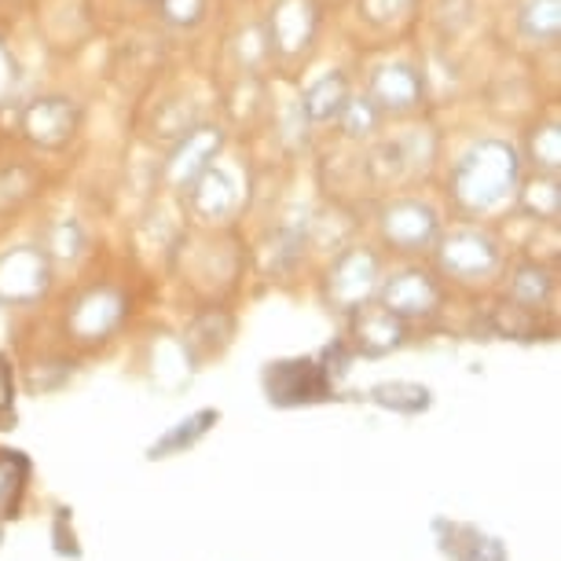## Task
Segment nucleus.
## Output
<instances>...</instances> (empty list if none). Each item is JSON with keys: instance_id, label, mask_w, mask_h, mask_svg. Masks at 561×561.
<instances>
[{"instance_id": "nucleus-24", "label": "nucleus", "mask_w": 561, "mask_h": 561, "mask_svg": "<svg viewBox=\"0 0 561 561\" xmlns=\"http://www.w3.org/2000/svg\"><path fill=\"white\" fill-rule=\"evenodd\" d=\"M209 422H217V411H198V415H192L187 422H180L173 433H165V437L151 448V455L154 459H162V455H169V451H180L184 444H195L209 430Z\"/></svg>"}, {"instance_id": "nucleus-2", "label": "nucleus", "mask_w": 561, "mask_h": 561, "mask_svg": "<svg viewBox=\"0 0 561 561\" xmlns=\"http://www.w3.org/2000/svg\"><path fill=\"white\" fill-rule=\"evenodd\" d=\"M320 34V4L316 0H275L264 19V41L279 59H301Z\"/></svg>"}, {"instance_id": "nucleus-9", "label": "nucleus", "mask_w": 561, "mask_h": 561, "mask_svg": "<svg viewBox=\"0 0 561 561\" xmlns=\"http://www.w3.org/2000/svg\"><path fill=\"white\" fill-rule=\"evenodd\" d=\"M264 386H268L272 404L290 408V404H309V400H323L327 389H331V375L316 359H283V364L268 367Z\"/></svg>"}, {"instance_id": "nucleus-10", "label": "nucleus", "mask_w": 561, "mask_h": 561, "mask_svg": "<svg viewBox=\"0 0 561 561\" xmlns=\"http://www.w3.org/2000/svg\"><path fill=\"white\" fill-rule=\"evenodd\" d=\"M426 96V84H422V73L411 67V62H386L370 73L367 84V100L382 111V118H400V114H411Z\"/></svg>"}, {"instance_id": "nucleus-15", "label": "nucleus", "mask_w": 561, "mask_h": 561, "mask_svg": "<svg viewBox=\"0 0 561 561\" xmlns=\"http://www.w3.org/2000/svg\"><path fill=\"white\" fill-rule=\"evenodd\" d=\"M348 78L342 70H323L309 89L301 92V114L309 125H327V122H337V114L348 103Z\"/></svg>"}, {"instance_id": "nucleus-20", "label": "nucleus", "mask_w": 561, "mask_h": 561, "mask_svg": "<svg viewBox=\"0 0 561 561\" xmlns=\"http://www.w3.org/2000/svg\"><path fill=\"white\" fill-rule=\"evenodd\" d=\"M550 290H554V279H550L543 264H522L511 279V298L514 305H525V309H539L550 298Z\"/></svg>"}, {"instance_id": "nucleus-3", "label": "nucleus", "mask_w": 561, "mask_h": 561, "mask_svg": "<svg viewBox=\"0 0 561 561\" xmlns=\"http://www.w3.org/2000/svg\"><path fill=\"white\" fill-rule=\"evenodd\" d=\"M19 129L41 151H62L81 129V107L70 96H37L23 107Z\"/></svg>"}, {"instance_id": "nucleus-26", "label": "nucleus", "mask_w": 561, "mask_h": 561, "mask_svg": "<svg viewBox=\"0 0 561 561\" xmlns=\"http://www.w3.org/2000/svg\"><path fill=\"white\" fill-rule=\"evenodd\" d=\"M34 192V176L26 173V169H0V214H8L12 206H19L23 198H30Z\"/></svg>"}, {"instance_id": "nucleus-4", "label": "nucleus", "mask_w": 561, "mask_h": 561, "mask_svg": "<svg viewBox=\"0 0 561 561\" xmlns=\"http://www.w3.org/2000/svg\"><path fill=\"white\" fill-rule=\"evenodd\" d=\"M51 287V257L37 247H12L0 253V301L34 305Z\"/></svg>"}, {"instance_id": "nucleus-29", "label": "nucleus", "mask_w": 561, "mask_h": 561, "mask_svg": "<svg viewBox=\"0 0 561 561\" xmlns=\"http://www.w3.org/2000/svg\"><path fill=\"white\" fill-rule=\"evenodd\" d=\"M473 561H503V547L495 539H478L473 547Z\"/></svg>"}, {"instance_id": "nucleus-8", "label": "nucleus", "mask_w": 561, "mask_h": 561, "mask_svg": "<svg viewBox=\"0 0 561 561\" xmlns=\"http://www.w3.org/2000/svg\"><path fill=\"white\" fill-rule=\"evenodd\" d=\"M378 290V257L364 247L345 250L342 257L334 261L331 275H327V294L337 309H359L367 305L370 294Z\"/></svg>"}, {"instance_id": "nucleus-6", "label": "nucleus", "mask_w": 561, "mask_h": 561, "mask_svg": "<svg viewBox=\"0 0 561 561\" xmlns=\"http://www.w3.org/2000/svg\"><path fill=\"white\" fill-rule=\"evenodd\" d=\"M378 225H382V239L389 247L404 253H422L440 239L437 209L430 203H419V198H397V203H389L378 214Z\"/></svg>"}, {"instance_id": "nucleus-16", "label": "nucleus", "mask_w": 561, "mask_h": 561, "mask_svg": "<svg viewBox=\"0 0 561 561\" xmlns=\"http://www.w3.org/2000/svg\"><path fill=\"white\" fill-rule=\"evenodd\" d=\"M517 34L528 45H558L561 37V0H525L517 8Z\"/></svg>"}, {"instance_id": "nucleus-1", "label": "nucleus", "mask_w": 561, "mask_h": 561, "mask_svg": "<svg viewBox=\"0 0 561 561\" xmlns=\"http://www.w3.org/2000/svg\"><path fill=\"white\" fill-rule=\"evenodd\" d=\"M522 184V154L500 136H484L459 154L451 169V198L466 214H492L511 203Z\"/></svg>"}, {"instance_id": "nucleus-17", "label": "nucleus", "mask_w": 561, "mask_h": 561, "mask_svg": "<svg viewBox=\"0 0 561 561\" xmlns=\"http://www.w3.org/2000/svg\"><path fill=\"white\" fill-rule=\"evenodd\" d=\"M517 206L525 209L533 220H543V225H554L561 217V184L558 176L550 173H536L533 180L517 184Z\"/></svg>"}, {"instance_id": "nucleus-25", "label": "nucleus", "mask_w": 561, "mask_h": 561, "mask_svg": "<svg viewBox=\"0 0 561 561\" xmlns=\"http://www.w3.org/2000/svg\"><path fill=\"white\" fill-rule=\"evenodd\" d=\"M419 0H359V15L364 23L378 26V30H389V26H400L404 19L415 12Z\"/></svg>"}, {"instance_id": "nucleus-21", "label": "nucleus", "mask_w": 561, "mask_h": 561, "mask_svg": "<svg viewBox=\"0 0 561 561\" xmlns=\"http://www.w3.org/2000/svg\"><path fill=\"white\" fill-rule=\"evenodd\" d=\"M337 122H342L345 136H353V140H367V136H375L378 129H382L386 118L367 96H348L342 114H337Z\"/></svg>"}, {"instance_id": "nucleus-12", "label": "nucleus", "mask_w": 561, "mask_h": 561, "mask_svg": "<svg viewBox=\"0 0 561 561\" xmlns=\"http://www.w3.org/2000/svg\"><path fill=\"white\" fill-rule=\"evenodd\" d=\"M122 312H125L122 294L111 287H100V290H89L78 305H73L70 327H73V334L84 337V342H100V337H107L114 327H118Z\"/></svg>"}, {"instance_id": "nucleus-28", "label": "nucleus", "mask_w": 561, "mask_h": 561, "mask_svg": "<svg viewBox=\"0 0 561 561\" xmlns=\"http://www.w3.org/2000/svg\"><path fill=\"white\" fill-rule=\"evenodd\" d=\"M15 400V382H12V364L0 359V411H8Z\"/></svg>"}, {"instance_id": "nucleus-23", "label": "nucleus", "mask_w": 561, "mask_h": 561, "mask_svg": "<svg viewBox=\"0 0 561 561\" xmlns=\"http://www.w3.org/2000/svg\"><path fill=\"white\" fill-rule=\"evenodd\" d=\"M158 19L169 30H195L203 26V19L209 12V0H154Z\"/></svg>"}, {"instance_id": "nucleus-19", "label": "nucleus", "mask_w": 561, "mask_h": 561, "mask_svg": "<svg viewBox=\"0 0 561 561\" xmlns=\"http://www.w3.org/2000/svg\"><path fill=\"white\" fill-rule=\"evenodd\" d=\"M528 162H533L539 173L558 176L561 173V125L558 122H539L533 133H528Z\"/></svg>"}, {"instance_id": "nucleus-18", "label": "nucleus", "mask_w": 561, "mask_h": 561, "mask_svg": "<svg viewBox=\"0 0 561 561\" xmlns=\"http://www.w3.org/2000/svg\"><path fill=\"white\" fill-rule=\"evenodd\" d=\"M370 400L378 408L400 411V415H419V411L430 408V389L415 382H382L370 389Z\"/></svg>"}, {"instance_id": "nucleus-14", "label": "nucleus", "mask_w": 561, "mask_h": 561, "mask_svg": "<svg viewBox=\"0 0 561 561\" xmlns=\"http://www.w3.org/2000/svg\"><path fill=\"white\" fill-rule=\"evenodd\" d=\"M353 312H356L353 334H356V342L367 356H386L404 342V320L393 316L389 309H382V305H378V309L359 305V309H353Z\"/></svg>"}, {"instance_id": "nucleus-5", "label": "nucleus", "mask_w": 561, "mask_h": 561, "mask_svg": "<svg viewBox=\"0 0 561 561\" xmlns=\"http://www.w3.org/2000/svg\"><path fill=\"white\" fill-rule=\"evenodd\" d=\"M437 247V261L440 268L451 275V279H462V283H478V279H489V275L500 268V242L484 231H451L433 242Z\"/></svg>"}, {"instance_id": "nucleus-11", "label": "nucleus", "mask_w": 561, "mask_h": 561, "mask_svg": "<svg viewBox=\"0 0 561 561\" xmlns=\"http://www.w3.org/2000/svg\"><path fill=\"white\" fill-rule=\"evenodd\" d=\"M437 301H440L437 283H433L426 272H415V268L393 275L382 287V309L400 316V320H408V316H430L437 309Z\"/></svg>"}, {"instance_id": "nucleus-27", "label": "nucleus", "mask_w": 561, "mask_h": 561, "mask_svg": "<svg viewBox=\"0 0 561 561\" xmlns=\"http://www.w3.org/2000/svg\"><path fill=\"white\" fill-rule=\"evenodd\" d=\"M528 312L533 309H525V305H503V309L495 312V327L511 337H528L533 334V316Z\"/></svg>"}, {"instance_id": "nucleus-22", "label": "nucleus", "mask_w": 561, "mask_h": 561, "mask_svg": "<svg viewBox=\"0 0 561 561\" xmlns=\"http://www.w3.org/2000/svg\"><path fill=\"white\" fill-rule=\"evenodd\" d=\"M84 228L78 225L73 217H62L56 225L48 228V257H59V261H78L81 250H84Z\"/></svg>"}, {"instance_id": "nucleus-13", "label": "nucleus", "mask_w": 561, "mask_h": 561, "mask_svg": "<svg viewBox=\"0 0 561 561\" xmlns=\"http://www.w3.org/2000/svg\"><path fill=\"white\" fill-rule=\"evenodd\" d=\"M187 198H192V209L203 220H228L239 209V184L228 169H220L214 162L187 187Z\"/></svg>"}, {"instance_id": "nucleus-7", "label": "nucleus", "mask_w": 561, "mask_h": 561, "mask_svg": "<svg viewBox=\"0 0 561 561\" xmlns=\"http://www.w3.org/2000/svg\"><path fill=\"white\" fill-rule=\"evenodd\" d=\"M220 151H225V129H217V125H192V129L176 136V147L169 151L165 180L176 192H187L217 162Z\"/></svg>"}]
</instances>
